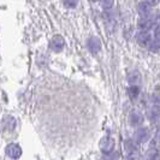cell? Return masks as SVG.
<instances>
[{
    "mask_svg": "<svg viewBox=\"0 0 160 160\" xmlns=\"http://www.w3.org/2000/svg\"><path fill=\"white\" fill-rule=\"evenodd\" d=\"M151 130L148 128H138L135 130L134 132V136H132V140L136 142L137 144H141V143H146L151 140Z\"/></svg>",
    "mask_w": 160,
    "mask_h": 160,
    "instance_id": "obj_1",
    "label": "cell"
},
{
    "mask_svg": "<svg viewBox=\"0 0 160 160\" xmlns=\"http://www.w3.org/2000/svg\"><path fill=\"white\" fill-rule=\"evenodd\" d=\"M114 140L113 137L111 136H105L101 138L100 143H99V147H100V151L104 153V154H107V153L113 152V148H114Z\"/></svg>",
    "mask_w": 160,
    "mask_h": 160,
    "instance_id": "obj_2",
    "label": "cell"
},
{
    "mask_svg": "<svg viewBox=\"0 0 160 160\" xmlns=\"http://www.w3.org/2000/svg\"><path fill=\"white\" fill-rule=\"evenodd\" d=\"M87 47H88L90 53L96 54L101 49V41L96 36H92V38H89L88 40H87Z\"/></svg>",
    "mask_w": 160,
    "mask_h": 160,
    "instance_id": "obj_3",
    "label": "cell"
},
{
    "mask_svg": "<svg viewBox=\"0 0 160 160\" xmlns=\"http://www.w3.org/2000/svg\"><path fill=\"white\" fill-rule=\"evenodd\" d=\"M152 35L149 32H140L136 35V41L137 43L142 47H148V45L151 43L152 41Z\"/></svg>",
    "mask_w": 160,
    "mask_h": 160,
    "instance_id": "obj_4",
    "label": "cell"
},
{
    "mask_svg": "<svg viewBox=\"0 0 160 160\" xmlns=\"http://www.w3.org/2000/svg\"><path fill=\"white\" fill-rule=\"evenodd\" d=\"M51 48L54 51V52H60L65 46V40L63 36H60V35H56L52 41H51Z\"/></svg>",
    "mask_w": 160,
    "mask_h": 160,
    "instance_id": "obj_5",
    "label": "cell"
},
{
    "mask_svg": "<svg viewBox=\"0 0 160 160\" xmlns=\"http://www.w3.org/2000/svg\"><path fill=\"white\" fill-rule=\"evenodd\" d=\"M6 154H8L10 158H12V159H17V158L21 157L22 149H21V147L18 144L11 143L6 147Z\"/></svg>",
    "mask_w": 160,
    "mask_h": 160,
    "instance_id": "obj_6",
    "label": "cell"
},
{
    "mask_svg": "<svg viewBox=\"0 0 160 160\" xmlns=\"http://www.w3.org/2000/svg\"><path fill=\"white\" fill-rule=\"evenodd\" d=\"M137 28L140 29V32H149L153 29V23L149 17H141L137 22Z\"/></svg>",
    "mask_w": 160,
    "mask_h": 160,
    "instance_id": "obj_7",
    "label": "cell"
},
{
    "mask_svg": "<svg viewBox=\"0 0 160 160\" xmlns=\"http://www.w3.org/2000/svg\"><path fill=\"white\" fill-rule=\"evenodd\" d=\"M137 13L141 17H149L152 13V6L148 5L146 1H142L137 5Z\"/></svg>",
    "mask_w": 160,
    "mask_h": 160,
    "instance_id": "obj_8",
    "label": "cell"
},
{
    "mask_svg": "<svg viewBox=\"0 0 160 160\" xmlns=\"http://www.w3.org/2000/svg\"><path fill=\"white\" fill-rule=\"evenodd\" d=\"M148 119L152 123H159L160 122V106H153L152 108H149V111L147 113Z\"/></svg>",
    "mask_w": 160,
    "mask_h": 160,
    "instance_id": "obj_9",
    "label": "cell"
},
{
    "mask_svg": "<svg viewBox=\"0 0 160 160\" xmlns=\"http://www.w3.org/2000/svg\"><path fill=\"white\" fill-rule=\"evenodd\" d=\"M129 122H130V124H131L132 127L138 128V127L143 123V116L138 112L131 113V114H130V117H129Z\"/></svg>",
    "mask_w": 160,
    "mask_h": 160,
    "instance_id": "obj_10",
    "label": "cell"
},
{
    "mask_svg": "<svg viewBox=\"0 0 160 160\" xmlns=\"http://www.w3.org/2000/svg\"><path fill=\"white\" fill-rule=\"evenodd\" d=\"M128 82L130 84H138L141 82V73L138 71H131L128 75Z\"/></svg>",
    "mask_w": 160,
    "mask_h": 160,
    "instance_id": "obj_11",
    "label": "cell"
},
{
    "mask_svg": "<svg viewBox=\"0 0 160 160\" xmlns=\"http://www.w3.org/2000/svg\"><path fill=\"white\" fill-rule=\"evenodd\" d=\"M1 127H2V129H5V130H12V129L16 127V120L13 119L12 117H6L5 119L2 120Z\"/></svg>",
    "mask_w": 160,
    "mask_h": 160,
    "instance_id": "obj_12",
    "label": "cell"
},
{
    "mask_svg": "<svg viewBox=\"0 0 160 160\" xmlns=\"http://www.w3.org/2000/svg\"><path fill=\"white\" fill-rule=\"evenodd\" d=\"M140 93H141V89L137 84H130V87L128 88V95L131 99H136L140 95Z\"/></svg>",
    "mask_w": 160,
    "mask_h": 160,
    "instance_id": "obj_13",
    "label": "cell"
},
{
    "mask_svg": "<svg viewBox=\"0 0 160 160\" xmlns=\"http://www.w3.org/2000/svg\"><path fill=\"white\" fill-rule=\"evenodd\" d=\"M124 148H125V151L128 152V154H131V153H136L137 152V143L135 142V141H134V140L125 141Z\"/></svg>",
    "mask_w": 160,
    "mask_h": 160,
    "instance_id": "obj_14",
    "label": "cell"
},
{
    "mask_svg": "<svg viewBox=\"0 0 160 160\" xmlns=\"http://www.w3.org/2000/svg\"><path fill=\"white\" fill-rule=\"evenodd\" d=\"M148 48L152 53H160V40L159 39H154L151 41V43L148 45Z\"/></svg>",
    "mask_w": 160,
    "mask_h": 160,
    "instance_id": "obj_15",
    "label": "cell"
},
{
    "mask_svg": "<svg viewBox=\"0 0 160 160\" xmlns=\"http://www.w3.org/2000/svg\"><path fill=\"white\" fill-rule=\"evenodd\" d=\"M146 160H159V153H158V151L153 148L149 152H147Z\"/></svg>",
    "mask_w": 160,
    "mask_h": 160,
    "instance_id": "obj_16",
    "label": "cell"
},
{
    "mask_svg": "<svg viewBox=\"0 0 160 160\" xmlns=\"http://www.w3.org/2000/svg\"><path fill=\"white\" fill-rule=\"evenodd\" d=\"M152 100H153V104L155 106H160V88H157L154 94L152 95Z\"/></svg>",
    "mask_w": 160,
    "mask_h": 160,
    "instance_id": "obj_17",
    "label": "cell"
},
{
    "mask_svg": "<svg viewBox=\"0 0 160 160\" xmlns=\"http://www.w3.org/2000/svg\"><path fill=\"white\" fill-rule=\"evenodd\" d=\"M149 19H151V21H152V23L155 24V25L160 24V11L155 12V13H153L152 16L149 17Z\"/></svg>",
    "mask_w": 160,
    "mask_h": 160,
    "instance_id": "obj_18",
    "label": "cell"
},
{
    "mask_svg": "<svg viewBox=\"0 0 160 160\" xmlns=\"http://www.w3.org/2000/svg\"><path fill=\"white\" fill-rule=\"evenodd\" d=\"M118 157H119L118 153L111 152V153H107V154H104V160H117Z\"/></svg>",
    "mask_w": 160,
    "mask_h": 160,
    "instance_id": "obj_19",
    "label": "cell"
},
{
    "mask_svg": "<svg viewBox=\"0 0 160 160\" xmlns=\"http://www.w3.org/2000/svg\"><path fill=\"white\" fill-rule=\"evenodd\" d=\"M64 1V5L66 8H73L77 6V4H78V0H63Z\"/></svg>",
    "mask_w": 160,
    "mask_h": 160,
    "instance_id": "obj_20",
    "label": "cell"
},
{
    "mask_svg": "<svg viewBox=\"0 0 160 160\" xmlns=\"http://www.w3.org/2000/svg\"><path fill=\"white\" fill-rule=\"evenodd\" d=\"M113 4H114V0H101V5H102V8H106V10L112 8Z\"/></svg>",
    "mask_w": 160,
    "mask_h": 160,
    "instance_id": "obj_21",
    "label": "cell"
},
{
    "mask_svg": "<svg viewBox=\"0 0 160 160\" xmlns=\"http://www.w3.org/2000/svg\"><path fill=\"white\" fill-rule=\"evenodd\" d=\"M153 35H154V39H159L160 40V24H158V25L154 28Z\"/></svg>",
    "mask_w": 160,
    "mask_h": 160,
    "instance_id": "obj_22",
    "label": "cell"
},
{
    "mask_svg": "<svg viewBox=\"0 0 160 160\" xmlns=\"http://www.w3.org/2000/svg\"><path fill=\"white\" fill-rule=\"evenodd\" d=\"M127 160H141V157H140V154L138 153H131V154H129L128 155V159Z\"/></svg>",
    "mask_w": 160,
    "mask_h": 160,
    "instance_id": "obj_23",
    "label": "cell"
},
{
    "mask_svg": "<svg viewBox=\"0 0 160 160\" xmlns=\"http://www.w3.org/2000/svg\"><path fill=\"white\" fill-rule=\"evenodd\" d=\"M144 1H146L148 5H151L152 8H153V6H155V5L158 4V0H144Z\"/></svg>",
    "mask_w": 160,
    "mask_h": 160,
    "instance_id": "obj_24",
    "label": "cell"
},
{
    "mask_svg": "<svg viewBox=\"0 0 160 160\" xmlns=\"http://www.w3.org/2000/svg\"><path fill=\"white\" fill-rule=\"evenodd\" d=\"M90 1H99V0H90Z\"/></svg>",
    "mask_w": 160,
    "mask_h": 160,
    "instance_id": "obj_25",
    "label": "cell"
}]
</instances>
